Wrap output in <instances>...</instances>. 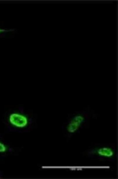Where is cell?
<instances>
[{
  "label": "cell",
  "instance_id": "cell-2",
  "mask_svg": "<svg viewBox=\"0 0 118 179\" xmlns=\"http://www.w3.org/2000/svg\"><path fill=\"white\" fill-rule=\"evenodd\" d=\"M6 150V147L3 144L0 142V152H4Z\"/></svg>",
  "mask_w": 118,
  "mask_h": 179
},
{
  "label": "cell",
  "instance_id": "cell-1",
  "mask_svg": "<svg viewBox=\"0 0 118 179\" xmlns=\"http://www.w3.org/2000/svg\"><path fill=\"white\" fill-rule=\"evenodd\" d=\"M10 121L13 125L18 127H25L28 122L25 117L17 114H12L10 117Z\"/></svg>",
  "mask_w": 118,
  "mask_h": 179
}]
</instances>
